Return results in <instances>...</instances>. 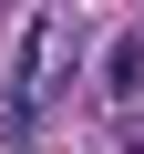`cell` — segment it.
I'll return each mask as SVG.
<instances>
[{
    "label": "cell",
    "mask_w": 144,
    "mask_h": 154,
    "mask_svg": "<svg viewBox=\"0 0 144 154\" xmlns=\"http://www.w3.org/2000/svg\"><path fill=\"white\" fill-rule=\"evenodd\" d=\"M52 82H62V21H31V31L11 41V72H0V113H11V134H31V113L52 103Z\"/></svg>",
    "instance_id": "cell-1"
},
{
    "label": "cell",
    "mask_w": 144,
    "mask_h": 154,
    "mask_svg": "<svg viewBox=\"0 0 144 154\" xmlns=\"http://www.w3.org/2000/svg\"><path fill=\"white\" fill-rule=\"evenodd\" d=\"M103 93H113V103L144 93V41H113V51H103Z\"/></svg>",
    "instance_id": "cell-2"
},
{
    "label": "cell",
    "mask_w": 144,
    "mask_h": 154,
    "mask_svg": "<svg viewBox=\"0 0 144 154\" xmlns=\"http://www.w3.org/2000/svg\"><path fill=\"white\" fill-rule=\"evenodd\" d=\"M124 154H144V123H134V134H124Z\"/></svg>",
    "instance_id": "cell-3"
}]
</instances>
